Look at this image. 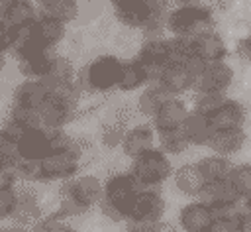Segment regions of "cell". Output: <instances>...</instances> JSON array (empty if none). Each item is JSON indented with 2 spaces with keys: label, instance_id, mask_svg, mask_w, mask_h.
Here are the masks:
<instances>
[{
  "label": "cell",
  "instance_id": "2",
  "mask_svg": "<svg viewBox=\"0 0 251 232\" xmlns=\"http://www.w3.org/2000/svg\"><path fill=\"white\" fill-rule=\"evenodd\" d=\"M165 26L175 37H196L214 29V18L210 8L202 4H178L176 8L169 10Z\"/></svg>",
  "mask_w": 251,
  "mask_h": 232
},
{
  "label": "cell",
  "instance_id": "27",
  "mask_svg": "<svg viewBox=\"0 0 251 232\" xmlns=\"http://www.w3.org/2000/svg\"><path fill=\"white\" fill-rule=\"evenodd\" d=\"M182 130L188 136L192 145H206L210 136H212V128H210L208 118L204 114L194 112L192 108H190V114H188V118H186V122L182 126Z\"/></svg>",
  "mask_w": 251,
  "mask_h": 232
},
{
  "label": "cell",
  "instance_id": "39",
  "mask_svg": "<svg viewBox=\"0 0 251 232\" xmlns=\"http://www.w3.org/2000/svg\"><path fill=\"white\" fill-rule=\"evenodd\" d=\"M0 132H2L6 138H10V140H14V142L20 144V140L27 134V128L22 126L20 122H16V120H12V118L6 116V120H4V124H2V128H0Z\"/></svg>",
  "mask_w": 251,
  "mask_h": 232
},
{
  "label": "cell",
  "instance_id": "26",
  "mask_svg": "<svg viewBox=\"0 0 251 232\" xmlns=\"http://www.w3.org/2000/svg\"><path fill=\"white\" fill-rule=\"evenodd\" d=\"M145 85H149L145 67L133 57L129 61H124L122 67V75H120V83H118V90L122 92H131L137 88H143Z\"/></svg>",
  "mask_w": 251,
  "mask_h": 232
},
{
  "label": "cell",
  "instance_id": "40",
  "mask_svg": "<svg viewBox=\"0 0 251 232\" xmlns=\"http://www.w3.org/2000/svg\"><path fill=\"white\" fill-rule=\"evenodd\" d=\"M20 185L14 163H6L0 167V189H16Z\"/></svg>",
  "mask_w": 251,
  "mask_h": 232
},
{
  "label": "cell",
  "instance_id": "31",
  "mask_svg": "<svg viewBox=\"0 0 251 232\" xmlns=\"http://www.w3.org/2000/svg\"><path fill=\"white\" fill-rule=\"evenodd\" d=\"M229 185L239 195L241 201H247L251 197V163H239L233 165L227 175Z\"/></svg>",
  "mask_w": 251,
  "mask_h": 232
},
{
  "label": "cell",
  "instance_id": "50",
  "mask_svg": "<svg viewBox=\"0 0 251 232\" xmlns=\"http://www.w3.org/2000/svg\"><path fill=\"white\" fill-rule=\"evenodd\" d=\"M6 163H8V161H6V159L2 157V153H0V167H2V165H6Z\"/></svg>",
  "mask_w": 251,
  "mask_h": 232
},
{
  "label": "cell",
  "instance_id": "28",
  "mask_svg": "<svg viewBox=\"0 0 251 232\" xmlns=\"http://www.w3.org/2000/svg\"><path fill=\"white\" fill-rule=\"evenodd\" d=\"M76 77V69L71 61V57L57 53L47 69V75L43 77L45 83H73Z\"/></svg>",
  "mask_w": 251,
  "mask_h": 232
},
{
  "label": "cell",
  "instance_id": "48",
  "mask_svg": "<svg viewBox=\"0 0 251 232\" xmlns=\"http://www.w3.org/2000/svg\"><path fill=\"white\" fill-rule=\"evenodd\" d=\"M4 67H6V53H0V73L4 71Z\"/></svg>",
  "mask_w": 251,
  "mask_h": 232
},
{
  "label": "cell",
  "instance_id": "14",
  "mask_svg": "<svg viewBox=\"0 0 251 232\" xmlns=\"http://www.w3.org/2000/svg\"><path fill=\"white\" fill-rule=\"evenodd\" d=\"M49 98V88L41 79H24L12 88L10 104L27 106V108H41V104Z\"/></svg>",
  "mask_w": 251,
  "mask_h": 232
},
{
  "label": "cell",
  "instance_id": "42",
  "mask_svg": "<svg viewBox=\"0 0 251 232\" xmlns=\"http://www.w3.org/2000/svg\"><path fill=\"white\" fill-rule=\"evenodd\" d=\"M14 45V28L0 22V53H10Z\"/></svg>",
  "mask_w": 251,
  "mask_h": 232
},
{
  "label": "cell",
  "instance_id": "10",
  "mask_svg": "<svg viewBox=\"0 0 251 232\" xmlns=\"http://www.w3.org/2000/svg\"><path fill=\"white\" fill-rule=\"evenodd\" d=\"M39 114H41L43 130H65L73 122V118L76 116V104L49 96L41 104Z\"/></svg>",
  "mask_w": 251,
  "mask_h": 232
},
{
  "label": "cell",
  "instance_id": "23",
  "mask_svg": "<svg viewBox=\"0 0 251 232\" xmlns=\"http://www.w3.org/2000/svg\"><path fill=\"white\" fill-rule=\"evenodd\" d=\"M39 14L51 16L63 24H71L80 16V4L78 0H35Z\"/></svg>",
  "mask_w": 251,
  "mask_h": 232
},
{
  "label": "cell",
  "instance_id": "22",
  "mask_svg": "<svg viewBox=\"0 0 251 232\" xmlns=\"http://www.w3.org/2000/svg\"><path fill=\"white\" fill-rule=\"evenodd\" d=\"M67 35V24L51 18V16H45V14H39L37 20H35V37L41 45L45 47H55L65 39Z\"/></svg>",
  "mask_w": 251,
  "mask_h": 232
},
{
  "label": "cell",
  "instance_id": "12",
  "mask_svg": "<svg viewBox=\"0 0 251 232\" xmlns=\"http://www.w3.org/2000/svg\"><path fill=\"white\" fill-rule=\"evenodd\" d=\"M165 199L161 195L159 189L155 187H145L139 191L133 206H131V212H129V218L133 220H151V222H161L163 220V214H165Z\"/></svg>",
  "mask_w": 251,
  "mask_h": 232
},
{
  "label": "cell",
  "instance_id": "51",
  "mask_svg": "<svg viewBox=\"0 0 251 232\" xmlns=\"http://www.w3.org/2000/svg\"><path fill=\"white\" fill-rule=\"evenodd\" d=\"M245 206H249V208H251V197H249V199L245 201Z\"/></svg>",
  "mask_w": 251,
  "mask_h": 232
},
{
  "label": "cell",
  "instance_id": "46",
  "mask_svg": "<svg viewBox=\"0 0 251 232\" xmlns=\"http://www.w3.org/2000/svg\"><path fill=\"white\" fill-rule=\"evenodd\" d=\"M155 232H176V228H175L173 224H169V222H165V220H161Z\"/></svg>",
  "mask_w": 251,
  "mask_h": 232
},
{
  "label": "cell",
  "instance_id": "29",
  "mask_svg": "<svg viewBox=\"0 0 251 232\" xmlns=\"http://www.w3.org/2000/svg\"><path fill=\"white\" fill-rule=\"evenodd\" d=\"M157 140H159V149L165 151L167 155H180L192 145L182 128L161 132V134H157Z\"/></svg>",
  "mask_w": 251,
  "mask_h": 232
},
{
  "label": "cell",
  "instance_id": "35",
  "mask_svg": "<svg viewBox=\"0 0 251 232\" xmlns=\"http://www.w3.org/2000/svg\"><path fill=\"white\" fill-rule=\"evenodd\" d=\"M8 118L20 122L22 126H25L27 130H41V114L37 108H27V106H18V104H10L8 110Z\"/></svg>",
  "mask_w": 251,
  "mask_h": 232
},
{
  "label": "cell",
  "instance_id": "18",
  "mask_svg": "<svg viewBox=\"0 0 251 232\" xmlns=\"http://www.w3.org/2000/svg\"><path fill=\"white\" fill-rule=\"evenodd\" d=\"M200 199L206 201L216 212H224V210L235 208L239 204V201H241L227 179L226 181H218V183H210Z\"/></svg>",
  "mask_w": 251,
  "mask_h": 232
},
{
  "label": "cell",
  "instance_id": "37",
  "mask_svg": "<svg viewBox=\"0 0 251 232\" xmlns=\"http://www.w3.org/2000/svg\"><path fill=\"white\" fill-rule=\"evenodd\" d=\"M16 206V189H0V222L12 218Z\"/></svg>",
  "mask_w": 251,
  "mask_h": 232
},
{
  "label": "cell",
  "instance_id": "9",
  "mask_svg": "<svg viewBox=\"0 0 251 232\" xmlns=\"http://www.w3.org/2000/svg\"><path fill=\"white\" fill-rule=\"evenodd\" d=\"M157 132L153 128V124H135L131 128H127L124 144H122V153L127 159H137L143 153L155 149L157 145Z\"/></svg>",
  "mask_w": 251,
  "mask_h": 232
},
{
  "label": "cell",
  "instance_id": "20",
  "mask_svg": "<svg viewBox=\"0 0 251 232\" xmlns=\"http://www.w3.org/2000/svg\"><path fill=\"white\" fill-rule=\"evenodd\" d=\"M245 144V132L243 128H233V130H218L212 132L206 147L212 149V153H220V155H231L237 153Z\"/></svg>",
  "mask_w": 251,
  "mask_h": 232
},
{
  "label": "cell",
  "instance_id": "41",
  "mask_svg": "<svg viewBox=\"0 0 251 232\" xmlns=\"http://www.w3.org/2000/svg\"><path fill=\"white\" fill-rule=\"evenodd\" d=\"M126 232H155L159 222H151V220H133L127 218L126 222Z\"/></svg>",
  "mask_w": 251,
  "mask_h": 232
},
{
  "label": "cell",
  "instance_id": "19",
  "mask_svg": "<svg viewBox=\"0 0 251 232\" xmlns=\"http://www.w3.org/2000/svg\"><path fill=\"white\" fill-rule=\"evenodd\" d=\"M173 94L161 85V83H149L141 88L139 96H137V102H135V110L137 114L141 116H147V118H153L159 108L171 98Z\"/></svg>",
  "mask_w": 251,
  "mask_h": 232
},
{
  "label": "cell",
  "instance_id": "45",
  "mask_svg": "<svg viewBox=\"0 0 251 232\" xmlns=\"http://www.w3.org/2000/svg\"><path fill=\"white\" fill-rule=\"evenodd\" d=\"M4 232H35L33 228H27V226H20V224H12L8 228H4Z\"/></svg>",
  "mask_w": 251,
  "mask_h": 232
},
{
  "label": "cell",
  "instance_id": "7",
  "mask_svg": "<svg viewBox=\"0 0 251 232\" xmlns=\"http://www.w3.org/2000/svg\"><path fill=\"white\" fill-rule=\"evenodd\" d=\"M233 81V69L226 61L204 63L196 75L192 92H226Z\"/></svg>",
  "mask_w": 251,
  "mask_h": 232
},
{
  "label": "cell",
  "instance_id": "4",
  "mask_svg": "<svg viewBox=\"0 0 251 232\" xmlns=\"http://www.w3.org/2000/svg\"><path fill=\"white\" fill-rule=\"evenodd\" d=\"M141 189H145V187H141V183L129 171L116 173V175L108 177V181L104 183V199L108 203H112L127 220L131 206H133Z\"/></svg>",
  "mask_w": 251,
  "mask_h": 232
},
{
  "label": "cell",
  "instance_id": "6",
  "mask_svg": "<svg viewBox=\"0 0 251 232\" xmlns=\"http://www.w3.org/2000/svg\"><path fill=\"white\" fill-rule=\"evenodd\" d=\"M47 212L43 208L41 195L35 191V185L20 183L16 187V206H14V212H12V218H10L12 224L35 228V224Z\"/></svg>",
  "mask_w": 251,
  "mask_h": 232
},
{
  "label": "cell",
  "instance_id": "34",
  "mask_svg": "<svg viewBox=\"0 0 251 232\" xmlns=\"http://www.w3.org/2000/svg\"><path fill=\"white\" fill-rule=\"evenodd\" d=\"M227 100L226 92H194V100H192V110L204 116H210L212 112H216L224 102Z\"/></svg>",
  "mask_w": 251,
  "mask_h": 232
},
{
  "label": "cell",
  "instance_id": "36",
  "mask_svg": "<svg viewBox=\"0 0 251 232\" xmlns=\"http://www.w3.org/2000/svg\"><path fill=\"white\" fill-rule=\"evenodd\" d=\"M35 232H78L69 220L61 218L57 212H49L45 214L33 228Z\"/></svg>",
  "mask_w": 251,
  "mask_h": 232
},
{
  "label": "cell",
  "instance_id": "47",
  "mask_svg": "<svg viewBox=\"0 0 251 232\" xmlns=\"http://www.w3.org/2000/svg\"><path fill=\"white\" fill-rule=\"evenodd\" d=\"M178 4H202L204 0H176Z\"/></svg>",
  "mask_w": 251,
  "mask_h": 232
},
{
  "label": "cell",
  "instance_id": "38",
  "mask_svg": "<svg viewBox=\"0 0 251 232\" xmlns=\"http://www.w3.org/2000/svg\"><path fill=\"white\" fill-rule=\"evenodd\" d=\"M0 153H2V157L8 163H16V161L22 159V155H20V144L14 142V140H10V138H6L2 132H0Z\"/></svg>",
  "mask_w": 251,
  "mask_h": 232
},
{
  "label": "cell",
  "instance_id": "33",
  "mask_svg": "<svg viewBox=\"0 0 251 232\" xmlns=\"http://www.w3.org/2000/svg\"><path fill=\"white\" fill-rule=\"evenodd\" d=\"M126 132H127V124L122 122V120H108L102 128H100V142L104 147L108 149H116V147H122L124 144V138H126Z\"/></svg>",
  "mask_w": 251,
  "mask_h": 232
},
{
  "label": "cell",
  "instance_id": "15",
  "mask_svg": "<svg viewBox=\"0 0 251 232\" xmlns=\"http://www.w3.org/2000/svg\"><path fill=\"white\" fill-rule=\"evenodd\" d=\"M173 181H175L176 191L190 199H200L208 187L196 163H182L180 167H176L173 173Z\"/></svg>",
  "mask_w": 251,
  "mask_h": 232
},
{
  "label": "cell",
  "instance_id": "13",
  "mask_svg": "<svg viewBox=\"0 0 251 232\" xmlns=\"http://www.w3.org/2000/svg\"><path fill=\"white\" fill-rule=\"evenodd\" d=\"M112 6H114L116 20L122 26L131 28V29H143L147 22L157 16L153 14V10L149 8L145 0H118Z\"/></svg>",
  "mask_w": 251,
  "mask_h": 232
},
{
  "label": "cell",
  "instance_id": "44",
  "mask_svg": "<svg viewBox=\"0 0 251 232\" xmlns=\"http://www.w3.org/2000/svg\"><path fill=\"white\" fill-rule=\"evenodd\" d=\"M243 222H245V232H251V208H243Z\"/></svg>",
  "mask_w": 251,
  "mask_h": 232
},
{
  "label": "cell",
  "instance_id": "8",
  "mask_svg": "<svg viewBox=\"0 0 251 232\" xmlns=\"http://www.w3.org/2000/svg\"><path fill=\"white\" fill-rule=\"evenodd\" d=\"M214 220L216 210L202 199H194L178 210V226L182 232H210Z\"/></svg>",
  "mask_w": 251,
  "mask_h": 232
},
{
  "label": "cell",
  "instance_id": "43",
  "mask_svg": "<svg viewBox=\"0 0 251 232\" xmlns=\"http://www.w3.org/2000/svg\"><path fill=\"white\" fill-rule=\"evenodd\" d=\"M235 53H237V57H239L241 61H251V47L247 45V41H245L243 37L237 41V45H235Z\"/></svg>",
  "mask_w": 251,
  "mask_h": 232
},
{
  "label": "cell",
  "instance_id": "1",
  "mask_svg": "<svg viewBox=\"0 0 251 232\" xmlns=\"http://www.w3.org/2000/svg\"><path fill=\"white\" fill-rule=\"evenodd\" d=\"M124 61L118 59L112 53H104L76 69L75 83L82 90V94L88 92H110L118 88L120 75H122Z\"/></svg>",
  "mask_w": 251,
  "mask_h": 232
},
{
  "label": "cell",
  "instance_id": "32",
  "mask_svg": "<svg viewBox=\"0 0 251 232\" xmlns=\"http://www.w3.org/2000/svg\"><path fill=\"white\" fill-rule=\"evenodd\" d=\"M14 167H16L20 183H25V185L45 183V173H43L41 159H20V161L14 163Z\"/></svg>",
  "mask_w": 251,
  "mask_h": 232
},
{
  "label": "cell",
  "instance_id": "11",
  "mask_svg": "<svg viewBox=\"0 0 251 232\" xmlns=\"http://www.w3.org/2000/svg\"><path fill=\"white\" fill-rule=\"evenodd\" d=\"M188 114H190L188 104L180 96H171L159 108V112L151 118V124H153V128H155L157 134L169 132V130H178V128L184 126Z\"/></svg>",
  "mask_w": 251,
  "mask_h": 232
},
{
  "label": "cell",
  "instance_id": "3",
  "mask_svg": "<svg viewBox=\"0 0 251 232\" xmlns=\"http://www.w3.org/2000/svg\"><path fill=\"white\" fill-rule=\"evenodd\" d=\"M129 173L141 183V187H155L159 189L167 179L173 177V163L165 151L159 147L143 153L141 157L131 161Z\"/></svg>",
  "mask_w": 251,
  "mask_h": 232
},
{
  "label": "cell",
  "instance_id": "17",
  "mask_svg": "<svg viewBox=\"0 0 251 232\" xmlns=\"http://www.w3.org/2000/svg\"><path fill=\"white\" fill-rule=\"evenodd\" d=\"M206 118L210 122L212 132H218V130H233V128H243L245 110H243V106L239 102L227 98L216 112H212Z\"/></svg>",
  "mask_w": 251,
  "mask_h": 232
},
{
  "label": "cell",
  "instance_id": "49",
  "mask_svg": "<svg viewBox=\"0 0 251 232\" xmlns=\"http://www.w3.org/2000/svg\"><path fill=\"white\" fill-rule=\"evenodd\" d=\"M243 39H245V41H247V45H249V47H251V33H247V35H245V37H243Z\"/></svg>",
  "mask_w": 251,
  "mask_h": 232
},
{
  "label": "cell",
  "instance_id": "5",
  "mask_svg": "<svg viewBox=\"0 0 251 232\" xmlns=\"http://www.w3.org/2000/svg\"><path fill=\"white\" fill-rule=\"evenodd\" d=\"M57 195H67L75 201H78L82 206L92 210L100 204L104 197V183L94 173H78L73 179H67L59 185Z\"/></svg>",
  "mask_w": 251,
  "mask_h": 232
},
{
  "label": "cell",
  "instance_id": "24",
  "mask_svg": "<svg viewBox=\"0 0 251 232\" xmlns=\"http://www.w3.org/2000/svg\"><path fill=\"white\" fill-rule=\"evenodd\" d=\"M198 169L202 171L206 183H218V181H226L229 171H231V163L226 155H220V153H210V155H204L196 161Z\"/></svg>",
  "mask_w": 251,
  "mask_h": 232
},
{
  "label": "cell",
  "instance_id": "16",
  "mask_svg": "<svg viewBox=\"0 0 251 232\" xmlns=\"http://www.w3.org/2000/svg\"><path fill=\"white\" fill-rule=\"evenodd\" d=\"M192 47H194V55L196 59H200L202 63H214V61H226V41L224 37L216 31H204L196 37H192Z\"/></svg>",
  "mask_w": 251,
  "mask_h": 232
},
{
  "label": "cell",
  "instance_id": "30",
  "mask_svg": "<svg viewBox=\"0 0 251 232\" xmlns=\"http://www.w3.org/2000/svg\"><path fill=\"white\" fill-rule=\"evenodd\" d=\"M210 232H245L243 208L235 206V208H229L224 212H216V220H214Z\"/></svg>",
  "mask_w": 251,
  "mask_h": 232
},
{
  "label": "cell",
  "instance_id": "21",
  "mask_svg": "<svg viewBox=\"0 0 251 232\" xmlns=\"http://www.w3.org/2000/svg\"><path fill=\"white\" fill-rule=\"evenodd\" d=\"M51 153V140L47 130H27V134L20 140V155L22 159H45Z\"/></svg>",
  "mask_w": 251,
  "mask_h": 232
},
{
  "label": "cell",
  "instance_id": "25",
  "mask_svg": "<svg viewBox=\"0 0 251 232\" xmlns=\"http://www.w3.org/2000/svg\"><path fill=\"white\" fill-rule=\"evenodd\" d=\"M37 16H39V8L35 0H12L6 10L4 22L10 28H20V26L35 22Z\"/></svg>",
  "mask_w": 251,
  "mask_h": 232
}]
</instances>
